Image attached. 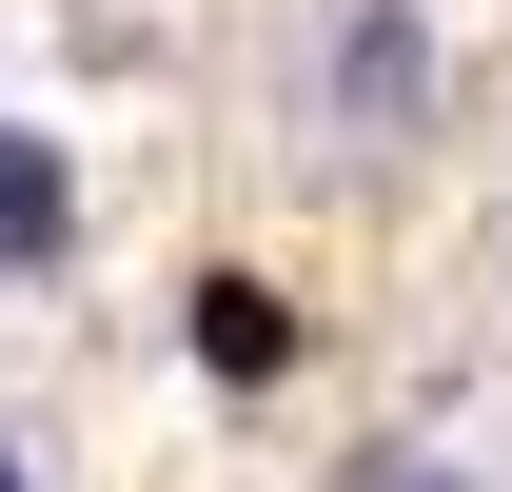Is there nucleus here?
Listing matches in <instances>:
<instances>
[{"label": "nucleus", "instance_id": "nucleus-1", "mask_svg": "<svg viewBox=\"0 0 512 492\" xmlns=\"http://www.w3.org/2000/svg\"><path fill=\"white\" fill-rule=\"evenodd\" d=\"M60 217H79L60 138H20V119H0V276H40V256H60Z\"/></svg>", "mask_w": 512, "mask_h": 492}, {"label": "nucleus", "instance_id": "nucleus-2", "mask_svg": "<svg viewBox=\"0 0 512 492\" xmlns=\"http://www.w3.org/2000/svg\"><path fill=\"white\" fill-rule=\"evenodd\" d=\"M197 355H217V374H276L296 335H276V296H256V276H217V296H197Z\"/></svg>", "mask_w": 512, "mask_h": 492}, {"label": "nucleus", "instance_id": "nucleus-3", "mask_svg": "<svg viewBox=\"0 0 512 492\" xmlns=\"http://www.w3.org/2000/svg\"><path fill=\"white\" fill-rule=\"evenodd\" d=\"M375 492H453V473H375Z\"/></svg>", "mask_w": 512, "mask_h": 492}, {"label": "nucleus", "instance_id": "nucleus-4", "mask_svg": "<svg viewBox=\"0 0 512 492\" xmlns=\"http://www.w3.org/2000/svg\"><path fill=\"white\" fill-rule=\"evenodd\" d=\"M0 492H20V453H0Z\"/></svg>", "mask_w": 512, "mask_h": 492}]
</instances>
